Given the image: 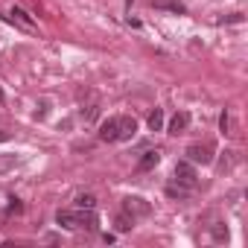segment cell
Wrapping results in <instances>:
<instances>
[{"label":"cell","instance_id":"1","mask_svg":"<svg viewBox=\"0 0 248 248\" xmlns=\"http://www.w3.org/2000/svg\"><path fill=\"white\" fill-rule=\"evenodd\" d=\"M175 181L184 184V187H190V190H196V187H199L196 167H193L190 161H178V164H175Z\"/></svg>","mask_w":248,"mask_h":248},{"label":"cell","instance_id":"2","mask_svg":"<svg viewBox=\"0 0 248 248\" xmlns=\"http://www.w3.org/2000/svg\"><path fill=\"white\" fill-rule=\"evenodd\" d=\"M187 161L190 164H210L213 161V143H193L187 146Z\"/></svg>","mask_w":248,"mask_h":248},{"label":"cell","instance_id":"3","mask_svg":"<svg viewBox=\"0 0 248 248\" xmlns=\"http://www.w3.org/2000/svg\"><path fill=\"white\" fill-rule=\"evenodd\" d=\"M123 210H126L129 216H135V219H138V216H149V210H152V207H149V202H146V199H140V196H129V199H123Z\"/></svg>","mask_w":248,"mask_h":248},{"label":"cell","instance_id":"4","mask_svg":"<svg viewBox=\"0 0 248 248\" xmlns=\"http://www.w3.org/2000/svg\"><path fill=\"white\" fill-rule=\"evenodd\" d=\"M135 132H138L135 117H117V140H132Z\"/></svg>","mask_w":248,"mask_h":248},{"label":"cell","instance_id":"5","mask_svg":"<svg viewBox=\"0 0 248 248\" xmlns=\"http://www.w3.org/2000/svg\"><path fill=\"white\" fill-rule=\"evenodd\" d=\"M56 222L67 231H79V207L76 210H59L56 213Z\"/></svg>","mask_w":248,"mask_h":248},{"label":"cell","instance_id":"6","mask_svg":"<svg viewBox=\"0 0 248 248\" xmlns=\"http://www.w3.org/2000/svg\"><path fill=\"white\" fill-rule=\"evenodd\" d=\"M99 140L102 143H117V117L105 120L102 126H99Z\"/></svg>","mask_w":248,"mask_h":248},{"label":"cell","instance_id":"7","mask_svg":"<svg viewBox=\"0 0 248 248\" xmlns=\"http://www.w3.org/2000/svg\"><path fill=\"white\" fill-rule=\"evenodd\" d=\"M158 164H161V152L149 149V152H143V158L138 161V170H140V172H149V170H155Z\"/></svg>","mask_w":248,"mask_h":248},{"label":"cell","instance_id":"8","mask_svg":"<svg viewBox=\"0 0 248 248\" xmlns=\"http://www.w3.org/2000/svg\"><path fill=\"white\" fill-rule=\"evenodd\" d=\"M187 126H190V114H187V111H178V114L170 120V135H181Z\"/></svg>","mask_w":248,"mask_h":248},{"label":"cell","instance_id":"9","mask_svg":"<svg viewBox=\"0 0 248 248\" xmlns=\"http://www.w3.org/2000/svg\"><path fill=\"white\" fill-rule=\"evenodd\" d=\"M9 21H12V24H21L24 30H32V18H30L24 9H18V6H15V9H9Z\"/></svg>","mask_w":248,"mask_h":248},{"label":"cell","instance_id":"10","mask_svg":"<svg viewBox=\"0 0 248 248\" xmlns=\"http://www.w3.org/2000/svg\"><path fill=\"white\" fill-rule=\"evenodd\" d=\"M152 6L155 9H170L175 15H184V3H181V0H152Z\"/></svg>","mask_w":248,"mask_h":248},{"label":"cell","instance_id":"11","mask_svg":"<svg viewBox=\"0 0 248 248\" xmlns=\"http://www.w3.org/2000/svg\"><path fill=\"white\" fill-rule=\"evenodd\" d=\"M193 190L190 187H184V184H178V181H172V184H167V196L170 199H187Z\"/></svg>","mask_w":248,"mask_h":248},{"label":"cell","instance_id":"12","mask_svg":"<svg viewBox=\"0 0 248 248\" xmlns=\"http://www.w3.org/2000/svg\"><path fill=\"white\" fill-rule=\"evenodd\" d=\"M79 228L96 231V216H93V210H82V207H79Z\"/></svg>","mask_w":248,"mask_h":248},{"label":"cell","instance_id":"13","mask_svg":"<svg viewBox=\"0 0 248 248\" xmlns=\"http://www.w3.org/2000/svg\"><path fill=\"white\" fill-rule=\"evenodd\" d=\"M114 225H117V231H120V233H126V231H132V228H135V216H129L126 210H123V213L117 216V222H114Z\"/></svg>","mask_w":248,"mask_h":248},{"label":"cell","instance_id":"14","mask_svg":"<svg viewBox=\"0 0 248 248\" xmlns=\"http://www.w3.org/2000/svg\"><path fill=\"white\" fill-rule=\"evenodd\" d=\"M76 207L93 210V207H96V196H93V193H79V196H76Z\"/></svg>","mask_w":248,"mask_h":248},{"label":"cell","instance_id":"15","mask_svg":"<svg viewBox=\"0 0 248 248\" xmlns=\"http://www.w3.org/2000/svg\"><path fill=\"white\" fill-rule=\"evenodd\" d=\"M146 123H149V129H152V132H161V129H164V111H161V108H155V111L149 114V120H146Z\"/></svg>","mask_w":248,"mask_h":248},{"label":"cell","instance_id":"16","mask_svg":"<svg viewBox=\"0 0 248 248\" xmlns=\"http://www.w3.org/2000/svg\"><path fill=\"white\" fill-rule=\"evenodd\" d=\"M213 239H216V242H225V239H228V228H225L222 222L213 225Z\"/></svg>","mask_w":248,"mask_h":248},{"label":"cell","instance_id":"17","mask_svg":"<svg viewBox=\"0 0 248 248\" xmlns=\"http://www.w3.org/2000/svg\"><path fill=\"white\" fill-rule=\"evenodd\" d=\"M219 129H222L225 135H231V117H228V111H225V114L219 117Z\"/></svg>","mask_w":248,"mask_h":248},{"label":"cell","instance_id":"18","mask_svg":"<svg viewBox=\"0 0 248 248\" xmlns=\"http://www.w3.org/2000/svg\"><path fill=\"white\" fill-rule=\"evenodd\" d=\"M21 210H24L21 199H9V210H6V213H21Z\"/></svg>","mask_w":248,"mask_h":248},{"label":"cell","instance_id":"19","mask_svg":"<svg viewBox=\"0 0 248 248\" xmlns=\"http://www.w3.org/2000/svg\"><path fill=\"white\" fill-rule=\"evenodd\" d=\"M225 24H242V15H231V18H225Z\"/></svg>","mask_w":248,"mask_h":248},{"label":"cell","instance_id":"20","mask_svg":"<svg viewBox=\"0 0 248 248\" xmlns=\"http://www.w3.org/2000/svg\"><path fill=\"white\" fill-rule=\"evenodd\" d=\"M9 140V132H3V129H0V143H6Z\"/></svg>","mask_w":248,"mask_h":248},{"label":"cell","instance_id":"21","mask_svg":"<svg viewBox=\"0 0 248 248\" xmlns=\"http://www.w3.org/2000/svg\"><path fill=\"white\" fill-rule=\"evenodd\" d=\"M0 102H3V91H0Z\"/></svg>","mask_w":248,"mask_h":248}]
</instances>
